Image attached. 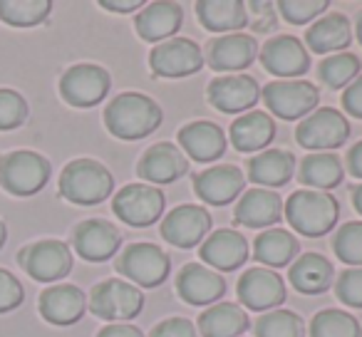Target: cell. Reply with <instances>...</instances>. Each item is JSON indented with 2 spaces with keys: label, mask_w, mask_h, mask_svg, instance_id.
Returning a JSON list of instances; mask_svg holds the SVG:
<instances>
[{
  "label": "cell",
  "mask_w": 362,
  "mask_h": 337,
  "mask_svg": "<svg viewBox=\"0 0 362 337\" xmlns=\"http://www.w3.org/2000/svg\"><path fill=\"white\" fill-rule=\"evenodd\" d=\"M164 112L151 97L139 95V92H124L117 95L105 110L107 131L115 134L117 139L134 141L144 139L151 131L159 129Z\"/></svg>",
  "instance_id": "1"
},
{
  "label": "cell",
  "mask_w": 362,
  "mask_h": 337,
  "mask_svg": "<svg viewBox=\"0 0 362 337\" xmlns=\"http://www.w3.org/2000/svg\"><path fill=\"white\" fill-rule=\"evenodd\" d=\"M286 218L293 231L308 238H317L335 228L340 218V203L330 191L303 189V191H293L286 201Z\"/></svg>",
  "instance_id": "2"
},
{
  "label": "cell",
  "mask_w": 362,
  "mask_h": 337,
  "mask_svg": "<svg viewBox=\"0 0 362 337\" xmlns=\"http://www.w3.org/2000/svg\"><path fill=\"white\" fill-rule=\"evenodd\" d=\"M115 177L95 159H75L60 174V194L77 206H95L112 196Z\"/></svg>",
  "instance_id": "3"
},
{
  "label": "cell",
  "mask_w": 362,
  "mask_h": 337,
  "mask_svg": "<svg viewBox=\"0 0 362 337\" xmlns=\"http://www.w3.org/2000/svg\"><path fill=\"white\" fill-rule=\"evenodd\" d=\"M52 166L42 154L16 149L0 156V187L13 196H33L50 182Z\"/></svg>",
  "instance_id": "4"
},
{
  "label": "cell",
  "mask_w": 362,
  "mask_h": 337,
  "mask_svg": "<svg viewBox=\"0 0 362 337\" xmlns=\"http://www.w3.org/2000/svg\"><path fill=\"white\" fill-rule=\"evenodd\" d=\"M141 307H144V292L119 278H107L97 283L90 292V310L102 320L127 322L139 315Z\"/></svg>",
  "instance_id": "5"
},
{
  "label": "cell",
  "mask_w": 362,
  "mask_h": 337,
  "mask_svg": "<svg viewBox=\"0 0 362 337\" xmlns=\"http://www.w3.org/2000/svg\"><path fill=\"white\" fill-rule=\"evenodd\" d=\"M117 271L132 280V285L156 288L169 278L171 261L166 251H161L154 243H132L122 251L117 261Z\"/></svg>",
  "instance_id": "6"
},
{
  "label": "cell",
  "mask_w": 362,
  "mask_h": 337,
  "mask_svg": "<svg viewBox=\"0 0 362 337\" xmlns=\"http://www.w3.org/2000/svg\"><path fill=\"white\" fill-rule=\"evenodd\" d=\"M18 263L33 280L55 283L72 271V251L57 238H45L23 248L18 253Z\"/></svg>",
  "instance_id": "7"
},
{
  "label": "cell",
  "mask_w": 362,
  "mask_h": 337,
  "mask_svg": "<svg viewBox=\"0 0 362 337\" xmlns=\"http://www.w3.org/2000/svg\"><path fill=\"white\" fill-rule=\"evenodd\" d=\"M350 136V122L345 114L332 107H322V110L310 112L303 117V122L296 129V141L303 149L310 151H327L342 146Z\"/></svg>",
  "instance_id": "8"
},
{
  "label": "cell",
  "mask_w": 362,
  "mask_h": 337,
  "mask_svg": "<svg viewBox=\"0 0 362 337\" xmlns=\"http://www.w3.org/2000/svg\"><path fill=\"white\" fill-rule=\"evenodd\" d=\"M266 107L281 119L308 117L320 102V92L308 80H276L261 90Z\"/></svg>",
  "instance_id": "9"
},
{
  "label": "cell",
  "mask_w": 362,
  "mask_h": 337,
  "mask_svg": "<svg viewBox=\"0 0 362 337\" xmlns=\"http://www.w3.org/2000/svg\"><path fill=\"white\" fill-rule=\"evenodd\" d=\"M112 211L127 226H151L164 213V194L151 184H127L112 199Z\"/></svg>",
  "instance_id": "10"
},
{
  "label": "cell",
  "mask_w": 362,
  "mask_h": 337,
  "mask_svg": "<svg viewBox=\"0 0 362 337\" xmlns=\"http://www.w3.org/2000/svg\"><path fill=\"white\" fill-rule=\"evenodd\" d=\"M110 87H112L110 72L100 65H90V62L72 65L60 77L62 100L70 107H80V110L100 105L107 97V92H110Z\"/></svg>",
  "instance_id": "11"
},
{
  "label": "cell",
  "mask_w": 362,
  "mask_h": 337,
  "mask_svg": "<svg viewBox=\"0 0 362 337\" xmlns=\"http://www.w3.org/2000/svg\"><path fill=\"white\" fill-rule=\"evenodd\" d=\"M149 67L156 77H189L204 67V52L194 40L171 37L151 50Z\"/></svg>",
  "instance_id": "12"
},
{
  "label": "cell",
  "mask_w": 362,
  "mask_h": 337,
  "mask_svg": "<svg viewBox=\"0 0 362 337\" xmlns=\"http://www.w3.org/2000/svg\"><path fill=\"white\" fill-rule=\"evenodd\" d=\"M209 231H211V216L204 206H194V203L176 206L161 221V238L169 246L184 248V251L204 243Z\"/></svg>",
  "instance_id": "13"
},
{
  "label": "cell",
  "mask_w": 362,
  "mask_h": 337,
  "mask_svg": "<svg viewBox=\"0 0 362 337\" xmlns=\"http://www.w3.org/2000/svg\"><path fill=\"white\" fill-rule=\"evenodd\" d=\"M258 55H261V65L266 67V72L281 77V80H298L310 67V55H308L305 45L293 35L271 37Z\"/></svg>",
  "instance_id": "14"
},
{
  "label": "cell",
  "mask_w": 362,
  "mask_h": 337,
  "mask_svg": "<svg viewBox=\"0 0 362 337\" xmlns=\"http://www.w3.org/2000/svg\"><path fill=\"white\" fill-rule=\"evenodd\" d=\"M238 300L248 310H276L286 302V283L271 268H251L238 278Z\"/></svg>",
  "instance_id": "15"
},
{
  "label": "cell",
  "mask_w": 362,
  "mask_h": 337,
  "mask_svg": "<svg viewBox=\"0 0 362 337\" xmlns=\"http://www.w3.org/2000/svg\"><path fill=\"white\" fill-rule=\"evenodd\" d=\"M261 100V87L251 75H221L209 85V105L223 114H238Z\"/></svg>",
  "instance_id": "16"
},
{
  "label": "cell",
  "mask_w": 362,
  "mask_h": 337,
  "mask_svg": "<svg viewBox=\"0 0 362 337\" xmlns=\"http://www.w3.org/2000/svg\"><path fill=\"white\" fill-rule=\"evenodd\" d=\"M72 246L85 261H110L122 246V233L105 218H87L72 231Z\"/></svg>",
  "instance_id": "17"
},
{
  "label": "cell",
  "mask_w": 362,
  "mask_h": 337,
  "mask_svg": "<svg viewBox=\"0 0 362 337\" xmlns=\"http://www.w3.org/2000/svg\"><path fill=\"white\" fill-rule=\"evenodd\" d=\"M243 187H246V177L233 164H218L206 172L194 174V191L209 206H226L236 196H241Z\"/></svg>",
  "instance_id": "18"
},
{
  "label": "cell",
  "mask_w": 362,
  "mask_h": 337,
  "mask_svg": "<svg viewBox=\"0 0 362 337\" xmlns=\"http://www.w3.org/2000/svg\"><path fill=\"white\" fill-rule=\"evenodd\" d=\"M258 57V42L246 32H228L209 42L206 62L216 72H238L246 70Z\"/></svg>",
  "instance_id": "19"
},
{
  "label": "cell",
  "mask_w": 362,
  "mask_h": 337,
  "mask_svg": "<svg viewBox=\"0 0 362 337\" xmlns=\"http://www.w3.org/2000/svg\"><path fill=\"white\" fill-rule=\"evenodd\" d=\"M202 261L211 271H236L248 261V241L243 233L233 228H221L204 238L202 243Z\"/></svg>",
  "instance_id": "20"
},
{
  "label": "cell",
  "mask_w": 362,
  "mask_h": 337,
  "mask_svg": "<svg viewBox=\"0 0 362 337\" xmlns=\"http://www.w3.org/2000/svg\"><path fill=\"white\" fill-rule=\"evenodd\" d=\"M136 172L144 182L151 184H174L176 179L187 177L189 172V159L179 146L169 144V141H159V144L149 146L144 156L139 159Z\"/></svg>",
  "instance_id": "21"
},
{
  "label": "cell",
  "mask_w": 362,
  "mask_h": 337,
  "mask_svg": "<svg viewBox=\"0 0 362 337\" xmlns=\"http://www.w3.org/2000/svg\"><path fill=\"white\" fill-rule=\"evenodd\" d=\"M176 290H179L181 300H187L189 305H211L226 292V280L221 273L211 271L202 263H189L181 268L179 278H176Z\"/></svg>",
  "instance_id": "22"
},
{
  "label": "cell",
  "mask_w": 362,
  "mask_h": 337,
  "mask_svg": "<svg viewBox=\"0 0 362 337\" xmlns=\"http://www.w3.org/2000/svg\"><path fill=\"white\" fill-rule=\"evenodd\" d=\"M179 144L194 161L209 164V161L221 159L228 141L218 124L206 122V119H197V122H189V124H184L179 129Z\"/></svg>",
  "instance_id": "23"
},
{
  "label": "cell",
  "mask_w": 362,
  "mask_h": 337,
  "mask_svg": "<svg viewBox=\"0 0 362 337\" xmlns=\"http://www.w3.org/2000/svg\"><path fill=\"white\" fill-rule=\"evenodd\" d=\"M283 218V199L271 189H248L236 203L233 221L246 228H268Z\"/></svg>",
  "instance_id": "24"
},
{
  "label": "cell",
  "mask_w": 362,
  "mask_h": 337,
  "mask_svg": "<svg viewBox=\"0 0 362 337\" xmlns=\"http://www.w3.org/2000/svg\"><path fill=\"white\" fill-rule=\"evenodd\" d=\"M87 307L85 292L77 285H52L40 292V315L45 317L50 325H75L82 320Z\"/></svg>",
  "instance_id": "25"
},
{
  "label": "cell",
  "mask_w": 362,
  "mask_h": 337,
  "mask_svg": "<svg viewBox=\"0 0 362 337\" xmlns=\"http://www.w3.org/2000/svg\"><path fill=\"white\" fill-rule=\"evenodd\" d=\"M181 23H184V11L179 3L171 0H156L144 6V11L136 16L134 28L139 32L141 40L146 42H164L179 32Z\"/></svg>",
  "instance_id": "26"
},
{
  "label": "cell",
  "mask_w": 362,
  "mask_h": 337,
  "mask_svg": "<svg viewBox=\"0 0 362 337\" xmlns=\"http://www.w3.org/2000/svg\"><path fill=\"white\" fill-rule=\"evenodd\" d=\"M296 156L286 149H266L248 159V179L261 189L283 187L293 179Z\"/></svg>",
  "instance_id": "27"
},
{
  "label": "cell",
  "mask_w": 362,
  "mask_h": 337,
  "mask_svg": "<svg viewBox=\"0 0 362 337\" xmlns=\"http://www.w3.org/2000/svg\"><path fill=\"white\" fill-rule=\"evenodd\" d=\"M335 268L320 253H303L288 271V280L303 295H320L332 285Z\"/></svg>",
  "instance_id": "28"
},
{
  "label": "cell",
  "mask_w": 362,
  "mask_h": 337,
  "mask_svg": "<svg viewBox=\"0 0 362 337\" xmlns=\"http://www.w3.org/2000/svg\"><path fill=\"white\" fill-rule=\"evenodd\" d=\"M352 42L350 20L342 13H325L320 16L305 32V45L310 52L325 55V52L345 50Z\"/></svg>",
  "instance_id": "29"
},
{
  "label": "cell",
  "mask_w": 362,
  "mask_h": 337,
  "mask_svg": "<svg viewBox=\"0 0 362 337\" xmlns=\"http://www.w3.org/2000/svg\"><path fill=\"white\" fill-rule=\"evenodd\" d=\"M276 136V124L266 112H246L231 124V144L236 151H261Z\"/></svg>",
  "instance_id": "30"
},
{
  "label": "cell",
  "mask_w": 362,
  "mask_h": 337,
  "mask_svg": "<svg viewBox=\"0 0 362 337\" xmlns=\"http://www.w3.org/2000/svg\"><path fill=\"white\" fill-rule=\"evenodd\" d=\"M197 16L206 30L211 32H236L246 28L248 11L241 0H199Z\"/></svg>",
  "instance_id": "31"
},
{
  "label": "cell",
  "mask_w": 362,
  "mask_h": 337,
  "mask_svg": "<svg viewBox=\"0 0 362 337\" xmlns=\"http://www.w3.org/2000/svg\"><path fill=\"white\" fill-rule=\"evenodd\" d=\"M246 310L236 302H216L199 315V330L204 337H241L248 330Z\"/></svg>",
  "instance_id": "32"
},
{
  "label": "cell",
  "mask_w": 362,
  "mask_h": 337,
  "mask_svg": "<svg viewBox=\"0 0 362 337\" xmlns=\"http://www.w3.org/2000/svg\"><path fill=\"white\" fill-rule=\"evenodd\" d=\"M342 161L332 151H313L300 161V182L313 191H330L342 184Z\"/></svg>",
  "instance_id": "33"
},
{
  "label": "cell",
  "mask_w": 362,
  "mask_h": 337,
  "mask_svg": "<svg viewBox=\"0 0 362 337\" xmlns=\"http://www.w3.org/2000/svg\"><path fill=\"white\" fill-rule=\"evenodd\" d=\"M300 251V243L291 231L283 228H271V231L258 233L256 246H253V256L256 261L266 263V268H283L293 261Z\"/></svg>",
  "instance_id": "34"
},
{
  "label": "cell",
  "mask_w": 362,
  "mask_h": 337,
  "mask_svg": "<svg viewBox=\"0 0 362 337\" xmlns=\"http://www.w3.org/2000/svg\"><path fill=\"white\" fill-rule=\"evenodd\" d=\"M50 0H0V20L13 28H35L47 20Z\"/></svg>",
  "instance_id": "35"
},
{
  "label": "cell",
  "mask_w": 362,
  "mask_h": 337,
  "mask_svg": "<svg viewBox=\"0 0 362 337\" xmlns=\"http://www.w3.org/2000/svg\"><path fill=\"white\" fill-rule=\"evenodd\" d=\"M310 337H362V327L355 315L345 310H320L310 320Z\"/></svg>",
  "instance_id": "36"
},
{
  "label": "cell",
  "mask_w": 362,
  "mask_h": 337,
  "mask_svg": "<svg viewBox=\"0 0 362 337\" xmlns=\"http://www.w3.org/2000/svg\"><path fill=\"white\" fill-rule=\"evenodd\" d=\"M256 337H305V322L293 310H268L256 320Z\"/></svg>",
  "instance_id": "37"
},
{
  "label": "cell",
  "mask_w": 362,
  "mask_h": 337,
  "mask_svg": "<svg viewBox=\"0 0 362 337\" xmlns=\"http://www.w3.org/2000/svg\"><path fill=\"white\" fill-rule=\"evenodd\" d=\"M317 70H320V80L330 90H340L360 77V57L352 52H337V55L325 57Z\"/></svg>",
  "instance_id": "38"
},
{
  "label": "cell",
  "mask_w": 362,
  "mask_h": 337,
  "mask_svg": "<svg viewBox=\"0 0 362 337\" xmlns=\"http://www.w3.org/2000/svg\"><path fill=\"white\" fill-rule=\"evenodd\" d=\"M332 251L342 263L362 268V221H347L332 238Z\"/></svg>",
  "instance_id": "39"
},
{
  "label": "cell",
  "mask_w": 362,
  "mask_h": 337,
  "mask_svg": "<svg viewBox=\"0 0 362 337\" xmlns=\"http://www.w3.org/2000/svg\"><path fill=\"white\" fill-rule=\"evenodd\" d=\"M28 114V102L21 92L16 90H0V131H11L25 124Z\"/></svg>",
  "instance_id": "40"
},
{
  "label": "cell",
  "mask_w": 362,
  "mask_h": 337,
  "mask_svg": "<svg viewBox=\"0 0 362 337\" xmlns=\"http://www.w3.org/2000/svg\"><path fill=\"white\" fill-rule=\"evenodd\" d=\"M327 6H330L327 0H281L278 11L293 25H305V23L325 16Z\"/></svg>",
  "instance_id": "41"
},
{
  "label": "cell",
  "mask_w": 362,
  "mask_h": 337,
  "mask_svg": "<svg viewBox=\"0 0 362 337\" xmlns=\"http://www.w3.org/2000/svg\"><path fill=\"white\" fill-rule=\"evenodd\" d=\"M335 295L347 307H362V268H347L337 276Z\"/></svg>",
  "instance_id": "42"
},
{
  "label": "cell",
  "mask_w": 362,
  "mask_h": 337,
  "mask_svg": "<svg viewBox=\"0 0 362 337\" xmlns=\"http://www.w3.org/2000/svg\"><path fill=\"white\" fill-rule=\"evenodd\" d=\"M23 300H25L23 283L11 271L0 268V315L16 310L18 305H23Z\"/></svg>",
  "instance_id": "43"
},
{
  "label": "cell",
  "mask_w": 362,
  "mask_h": 337,
  "mask_svg": "<svg viewBox=\"0 0 362 337\" xmlns=\"http://www.w3.org/2000/svg\"><path fill=\"white\" fill-rule=\"evenodd\" d=\"M149 337H199V332L187 317H166L149 332Z\"/></svg>",
  "instance_id": "44"
},
{
  "label": "cell",
  "mask_w": 362,
  "mask_h": 337,
  "mask_svg": "<svg viewBox=\"0 0 362 337\" xmlns=\"http://www.w3.org/2000/svg\"><path fill=\"white\" fill-rule=\"evenodd\" d=\"M342 107L345 112H350L352 117L362 119V75L355 82L345 87V95H342Z\"/></svg>",
  "instance_id": "45"
},
{
  "label": "cell",
  "mask_w": 362,
  "mask_h": 337,
  "mask_svg": "<svg viewBox=\"0 0 362 337\" xmlns=\"http://www.w3.org/2000/svg\"><path fill=\"white\" fill-rule=\"evenodd\" d=\"M97 337H144L139 327L127 325V322H115V325H107L105 330L97 332Z\"/></svg>",
  "instance_id": "46"
},
{
  "label": "cell",
  "mask_w": 362,
  "mask_h": 337,
  "mask_svg": "<svg viewBox=\"0 0 362 337\" xmlns=\"http://www.w3.org/2000/svg\"><path fill=\"white\" fill-rule=\"evenodd\" d=\"M347 169L352 177L362 179V141H357L350 151H347Z\"/></svg>",
  "instance_id": "47"
},
{
  "label": "cell",
  "mask_w": 362,
  "mask_h": 337,
  "mask_svg": "<svg viewBox=\"0 0 362 337\" xmlns=\"http://www.w3.org/2000/svg\"><path fill=\"white\" fill-rule=\"evenodd\" d=\"M105 11H115V13H132V11H139L141 8V0H102L100 3Z\"/></svg>",
  "instance_id": "48"
},
{
  "label": "cell",
  "mask_w": 362,
  "mask_h": 337,
  "mask_svg": "<svg viewBox=\"0 0 362 337\" xmlns=\"http://www.w3.org/2000/svg\"><path fill=\"white\" fill-rule=\"evenodd\" d=\"M352 203H355V208L362 213V184H360V187L352 189Z\"/></svg>",
  "instance_id": "49"
},
{
  "label": "cell",
  "mask_w": 362,
  "mask_h": 337,
  "mask_svg": "<svg viewBox=\"0 0 362 337\" xmlns=\"http://www.w3.org/2000/svg\"><path fill=\"white\" fill-rule=\"evenodd\" d=\"M6 241H8V228H6V223L0 221V248L6 246Z\"/></svg>",
  "instance_id": "50"
},
{
  "label": "cell",
  "mask_w": 362,
  "mask_h": 337,
  "mask_svg": "<svg viewBox=\"0 0 362 337\" xmlns=\"http://www.w3.org/2000/svg\"><path fill=\"white\" fill-rule=\"evenodd\" d=\"M357 40H360V45H362V13H360V16H357Z\"/></svg>",
  "instance_id": "51"
}]
</instances>
